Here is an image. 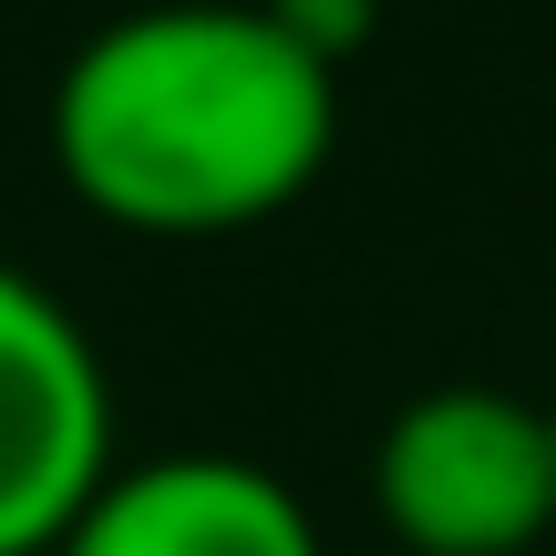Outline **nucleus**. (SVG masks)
I'll use <instances>...</instances> for the list:
<instances>
[{"mask_svg":"<svg viewBox=\"0 0 556 556\" xmlns=\"http://www.w3.org/2000/svg\"><path fill=\"white\" fill-rule=\"evenodd\" d=\"M340 83L278 0H144L52 83V165L135 238H227L309 197Z\"/></svg>","mask_w":556,"mask_h":556,"instance_id":"f257e3e1","label":"nucleus"},{"mask_svg":"<svg viewBox=\"0 0 556 556\" xmlns=\"http://www.w3.org/2000/svg\"><path fill=\"white\" fill-rule=\"evenodd\" d=\"M371 505L413 556H526L556 536V422L495 381L413 392L371 443Z\"/></svg>","mask_w":556,"mask_h":556,"instance_id":"f03ea898","label":"nucleus"},{"mask_svg":"<svg viewBox=\"0 0 556 556\" xmlns=\"http://www.w3.org/2000/svg\"><path fill=\"white\" fill-rule=\"evenodd\" d=\"M114 475L103 351L41 278L0 258V556H52Z\"/></svg>","mask_w":556,"mask_h":556,"instance_id":"7ed1b4c3","label":"nucleus"},{"mask_svg":"<svg viewBox=\"0 0 556 556\" xmlns=\"http://www.w3.org/2000/svg\"><path fill=\"white\" fill-rule=\"evenodd\" d=\"M52 556H319V526L248 454L114 464Z\"/></svg>","mask_w":556,"mask_h":556,"instance_id":"20e7f679","label":"nucleus"},{"mask_svg":"<svg viewBox=\"0 0 556 556\" xmlns=\"http://www.w3.org/2000/svg\"><path fill=\"white\" fill-rule=\"evenodd\" d=\"M546 422H556V402H546Z\"/></svg>","mask_w":556,"mask_h":556,"instance_id":"39448f33","label":"nucleus"}]
</instances>
